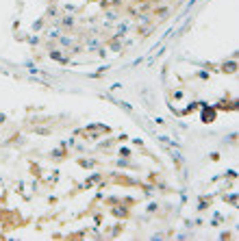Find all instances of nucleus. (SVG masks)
<instances>
[{
  "mask_svg": "<svg viewBox=\"0 0 239 241\" xmlns=\"http://www.w3.org/2000/svg\"><path fill=\"white\" fill-rule=\"evenodd\" d=\"M63 24H65V26H70V24H74V20H72V17H63Z\"/></svg>",
  "mask_w": 239,
  "mask_h": 241,
  "instance_id": "obj_1",
  "label": "nucleus"
}]
</instances>
